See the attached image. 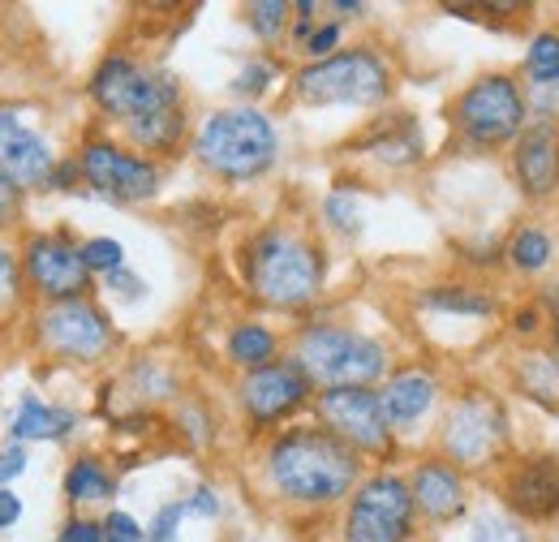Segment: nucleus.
<instances>
[{
  "mask_svg": "<svg viewBox=\"0 0 559 542\" xmlns=\"http://www.w3.org/2000/svg\"><path fill=\"white\" fill-rule=\"evenodd\" d=\"M259 474L272 499L293 512L345 508L353 486L366 478V461L319 422L280 426L259 452Z\"/></svg>",
  "mask_w": 559,
  "mask_h": 542,
  "instance_id": "1",
  "label": "nucleus"
},
{
  "mask_svg": "<svg viewBox=\"0 0 559 542\" xmlns=\"http://www.w3.org/2000/svg\"><path fill=\"white\" fill-rule=\"evenodd\" d=\"M241 280L259 306L297 315L323 297L328 250L293 224H263L241 246Z\"/></svg>",
  "mask_w": 559,
  "mask_h": 542,
  "instance_id": "2",
  "label": "nucleus"
},
{
  "mask_svg": "<svg viewBox=\"0 0 559 542\" xmlns=\"http://www.w3.org/2000/svg\"><path fill=\"white\" fill-rule=\"evenodd\" d=\"M194 160H199L203 173H211L224 186L259 181L276 168L280 160L276 121L254 104L215 108L194 134Z\"/></svg>",
  "mask_w": 559,
  "mask_h": 542,
  "instance_id": "3",
  "label": "nucleus"
},
{
  "mask_svg": "<svg viewBox=\"0 0 559 542\" xmlns=\"http://www.w3.org/2000/svg\"><path fill=\"white\" fill-rule=\"evenodd\" d=\"M435 452L452 461L461 474H490L508 466L512 452V413L508 401L490 388H465L456 392L435 431Z\"/></svg>",
  "mask_w": 559,
  "mask_h": 542,
  "instance_id": "4",
  "label": "nucleus"
},
{
  "mask_svg": "<svg viewBox=\"0 0 559 542\" xmlns=\"http://www.w3.org/2000/svg\"><path fill=\"white\" fill-rule=\"evenodd\" d=\"M293 362L323 388H379L392 375L388 344L349 323H306L293 337Z\"/></svg>",
  "mask_w": 559,
  "mask_h": 542,
  "instance_id": "5",
  "label": "nucleus"
},
{
  "mask_svg": "<svg viewBox=\"0 0 559 542\" xmlns=\"http://www.w3.org/2000/svg\"><path fill=\"white\" fill-rule=\"evenodd\" d=\"M448 121L461 146L469 151H508L530 126V95L521 86V73L512 69L478 73L448 104Z\"/></svg>",
  "mask_w": 559,
  "mask_h": 542,
  "instance_id": "6",
  "label": "nucleus"
},
{
  "mask_svg": "<svg viewBox=\"0 0 559 542\" xmlns=\"http://www.w3.org/2000/svg\"><path fill=\"white\" fill-rule=\"evenodd\" d=\"M396 91V73L388 66V57L370 44L341 48L323 61H306L293 73V99L310 104V108H379L388 104Z\"/></svg>",
  "mask_w": 559,
  "mask_h": 542,
  "instance_id": "7",
  "label": "nucleus"
},
{
  "mask_svg": "<svg viewBox=\"0 0 559 542\" xmlns=\"http://www.w3.org/2000/svg\"><path fill=\"white\" fill-rule=\"evenodd\" d=\"M86 95L91 104L112 117V121H139L151 113H168V108H186L181 99V82L159 66H142L126 52H108L86 78Z\"/></svg>",
  "mask_w": 559,
  "mask_h": 542,
  "instance_id": "8",
  "label": "nucleus"
},
{
  "mask_svg": "<svg viewBox=\"0 0 559 542\" xmlns=\"http://www.w3.org/2000/svg\"><path fill=\"white\" fill-rule=\"evenodd\" d=\"M418 526L409 482L392 470L366 474L341 508V542H414Z\"/></svg>",
  "mask_w": 559,
  "mask_h": 542,
  "instance_id": "9",
  "label": "nucleus"
},
{
  "mask_svg": "<svg viewBox=\"0 0 559 542\" xmlns=\"http://www.w3.org/2000/svg\"><path fill=\"white\" fill-rule=\"evenodd\" d=\"M35 344L57 362L95 366L117 349V328L95 297H78V302L44 306L35 315Z\"/></svg>",
  "mask_w": 559,
  "mask_h": 542,
  "instance_id": "10",
  "label": "nucleus"
},
{
  "mask_svg": "<svg viewBox=\"0 0 559 542\" xmlns=\"http://www.w3.org/2000/svg\"><path fill=\"white\" fill-rule=\"evenodd\" d=\"M314 392L319 388L293 362V353H280L276 362H267L259 370H246L237 379V388H233L237 409H241V417H246V426L254 435H267V431L276 435L284 422H293L301 409L314 405Z\"/></svg>",
  "mask_w": 559,
  "mask_h": 542,
  "instance_id": "11",
  "label": "nucleus"
},
{
  "mask_svg": "<svg viewBox=\"0 0 559 542\" xmlns=\"http://www.w3.org/2000/svg\"><path fill=\"white\" fill-rule=\"evenodd\" d=\"M78 168H82V186L95 190L99 199L121 207L151 203L164 186V168L159 160H146L134 146L117 142V138H91L78 146Z\"/></svg>",
  "mask_w": 559,
  "mask_h": 542,
  "instance_id": "12",
  "label": "nucleus"
},
{
  "mask_svg": "<svg viewBox=\"0 0 559 542\" xmlns=\"http://www.w3.org/2000/svg\"><path fill=\"white\" fill-rule=\"evenodd\" d=\"M314 417L323 431H332L341 444H349L361 461H392L396 457V431L388 426L379 388H323L314 392Z\"/></svg>",
  "mask_w": 559,
  "mask_h": 542,
  "instance_id": "13",
  "label": "nucleus"
},
{
  "mask_svg": "<svg viewBox=\"0 0 559 542\" xmlns=\"http://www.w3.org/2000/svg\"><path fill=\"white\" fill-rule=\"evenodd\" d=\"M17 259H22L26 288L44 306L78 302V297L95 293V275H91L86 259H82V246L73 241L70 233H31L26 246L17 250Z\"/></svg>",
  "mask_w": 559,
  "mask_h": 542,
  "instance_id": "14",
  "label": "nucleus"
},
{
  "mask_svg": "<svg viewBox=\"0 0 559 542\" xmlns=\"http://www.w3.org/2000/svg\"><path fill=\"white\" fill-rule=\"evenodd\" d=\"M499 504L512 521L530 530L559 526V457L556 452H521L499 470Z\"/></svg>",
  "mask_w": 559,
  "mask_h": 542,
  "instance_id": "15",
  "label": "nucleus"
},
{
  "mask_svg": "<svg viewBox=\"0 0 559 542\" xmlns=\"http://www.w3.org/2000/svg\"><path fill=\"white\" fill-rule=\"evenodd\" d=\"M512 186L530 207L559 203V121H530L525 134L508 146Z\"/></svg>",
  "mask_w": 559,
  "mask_h": 542,
  "instance_id": "16",
  "label": "nucleus"
},
{
  "mask_svg": "<svg viewBox=\"0 0 559 542\" xmlns=\"http://www.w3.org/2000/svg\"><path fill=\"white\" fill-rule=\"evenodd\" d=\"M405 482H409L421 526H452L469 512V478L461 474L452 461H443L439 452L418 457Z\"/></svg>",
  "mask_w": 559,
  "mask_h": 542,
  "instance_id": "17",
  "label": "nucleus"
},
{
  "mask_svg": "<svg viewBox=\"0 0 559 542\" xmlns=\"http://www.w3.org/2000/svg\"><path fill=\"white\" fill-rule=\"evenodd\" d=\"M52 168H57V151L48 134H39L22 113L0 108V173L26 195V190H48Z\"/></svg>",
  "mask_w": 559,
  "mask_h": 542,
  "instance_id": "18",
  "label": "nucleus"
},
{
  "mask_svg": "<svg viewBox=\"0 0 559 542\" xmlns=\"http://www.w3.org/2000/svg\"><path fill=\"white\" fill-rule=\"evenodd\" d=\"M443 401V379L435 366H392V375L379 384V405L396 435L414 431L426 413H435Z\"/></svg>",
  "mask_w": 559,
  "mask_h": 542,
  "instance_id": "19",
  "label": "nucleus"
},
{
  "mask_svg": "<svg viewBox=\"0 0 559 542\" xmlns=\"http://www.w3.org/2000/svg\"><path fill=\"white\" fill-rule=\"evenodd\" d=\"M508 388L525 405L559 413V353L547 344H521L508 362Z\"/></svg>",
  "mask_w": 559,
  "mask_h": 542,
  "instance_id": "20",
  "label": "nucleus"
},
{
  "mask_svg": "<svg viewBox=\"0 0 559 542\" xmlns=\"http://www.w3.org/2000/svg\"><path fill=\"white\" fill-rule=\"evenodd\" d=\"M559 259V233L547 224V220H521L508 241H503V263L525 275V280H538L556 268Z\"/></svg>",
  "mask_w": 559,
  "mask_h": 542,
  "instance_id": "21",
  "label": "nucleus"
},
{
  "mask_svg": "<svg viewBox=\"0 0 559 542\" xmlns=\"http://www.w3.org/2000/svg\"><path fill=\"white\" fill-rule=\"evenodd\" d=\"M78 422H82V417H78L73 409L52 405V401L26 392L17 413H13V422H9V439H13V444H35V439L61 444V439H70L73 431H78Z\"/></svg>",
  "mask_w": 559,
  "mask_h": 542,
  "instance_id": "22",
  "label": "nucleus"
},
{
  "mask_svg": "<svg viewBox=\"0 0 559 542\" xmlns=\"http://www.w3.org/2000/svg\"><path fill=\"white\" fill-rule=\"evenodd\" d=\"M366 155L388 168H418L426 160V138L414 117H388L366 134Z\"/></svg>",
  "mask_w": 559,
  "mask_h": 542,
  "instance_id": "23",
  "label": "nucleus"
},
{
  "mask_svg": "<svg viewBox=\"0 0 559 542\" xmlns=\"http://www.w3.org/2000/svg\"><path fill=\"white\" fill-rule=\"evenodd\" d=\"M418 306L430 315L469 319V323H487L499 315V297L483 284H430L418 293Z\"/></svg>",
  "mask_w": 559,
  "mask_h": 542,
  "instance_id": "24",
  "label": "nucleus"
},
{
  "mask_svg": "<svg viewBox=\"0 0 559 542\" xmlns=\"http://www.w3.org/2000/svg\"><path fill=\"white\" fill-rule=\"evenodd\" d=\"M121 134H126V146H134L139 155L155 160V155L181 151V142L190 134V121H186V108H168V113H151V117H139V121H126Z\"/></svg>",
  "mask_w": 559,
  "mask_h": 542,
  "instance_id": "25",
  "label": "nucleus"
},
{
  "mask_svg": "<svg viewBox=\"0 0 559 542\" xmlns=\"http://www.w3.org/2000/svg\"><path fill=\"white\" fill-rule=\"evenodd\" d=\"M224 357H228V366L233 370H259V366H267V362H276L280 357V337L276 328H267L263 319H237L233 328H228V337H224Z\"/></svg>",
  "mask_w": 559,
  "mask_h": 542,
  "instance_id": "26",
  "label": "nucleus"
},
{
  "mask_svg": "<svg viewBox=\"0 0 559 542\" xmlns=\"http://www.w3.org/2000/svg\"><path fill=\"white\" fill-rule=\"evenodd\" d=\"M112 495H117V474L99 457H78L66 470V499H70L73 508L108 504Z\"/></svg>",
  "mask_w": 559,
  "mask_h": 542,
  "instance_id": "27",
  "label": "nucleus"
},
{
  "mask_svg": "<svg viewBox=\"0 0 559 542\" xmlns=\"http://www.w3.org/2000/svg\"><path fill=\"white\" fill-rule=\"evenodd\" d=\"M521 78L530 82L525 91H559V26H543L530 35Z\"/></svg>",
  "mask_w": 559,
  "mask_h": 542,
  "instance_id": "28",
  "label": "nucleus"
},
{
  "mask_svg": "<svg viewBox=\"0 0 559 542\" xmlns=\"http://www.w3.org/2000/svg\"><path fill=\"white\" fill-rule=\"evenodd\" d=\"M126 384H130V392H134L139 401H155V405L177 401V375H173L159 357H139V362H130Z\"/></svg>",
  "mask_w": 559,
  "mask_h": 542,
  "instance_id": "29",
  "label": "nucleus"
},
{
  "mask_svg": "<svg viewBox=\"0 0 559 542\" xmlns=\"http://www.w3.org/2000/svg\"><path fill=\"white\" fill-rule=\"evenodd\" d=\"M173 426L186 435L190 448H207L211 439H215V417H211V409L203 397H181V401L173 405Z\"/></svg>",
  "mask_w": 559,
  "mask_h": 542,
  "instance_id": "30",
  "label": "nucleus"
},
{
  "mask_svg": "<svg viewBox=\"0 0 559 542\" xmlns=\"http://www.w3.org/2000/svg\"><path fill=\"white\" fill-rule=\"evenodd\" d=\"M246 26L254 31L259 44H276L293 26V4L288 0H254V4H246Z\"/></svg>",
  "mask_w": 559,
  "mask_h": 542,
  "instance_id": "31",
  "label": "nucleus"
},
{
  "mask_svg": "<svg viewBox=\"0 0 559 542\" xmlns=\"http://www.w3.org/2000/svg\"><path fill=\"white\" fill-rule=\"evenodd\" d=\"M323 224H328L332 233H341V237H357V233H361V224H366L357 190H349V186L328 190V199H323Z\"/></svg>",
  "mask_w": 559,
  "mask_h": 542,
  "instance_id": "32",
  "label": "nucleus"
},
{
  "mask_svg": "<svg viewBox=\"0 0 559 542\" xmlns=\"http://www.w3.org/2000/svg\"><path fill=\"white\" fill-rule=\"evenodd\" d=\"M469 542H538V534L530 526L512 521L508 512H483V517H474Z\"/></svg>",
  "mask_w": 559,
  "mask_h": 542,
  "instance_id": "33",
  "label": "nucleus"
},
{
  "mask_svg": "<svg viewBox=\"0 0 559 542\" xmlns=\"http://www.w3.org/2000/svg\"><path fill=\"white\" fill-rule=\"evenodd\" d=\"M276 78H280V66L272 57H250L246 66L237 69V78H233V95H241V99H263Z\"/></svg>",
  "mask_w": 559,
  "mask_h": 542,
  "instance_id": "34",
  "label": "nucleus"
},
{
  "mask_svg": "<svg viewBox=\"0 0 559 542\" xmlns=\"http://www.w3.org/2000/svg\"><path fill=\"white\" fill-rule=\"evenodd\" d=\"M26 297V280H22V259L13 246L0 241V319L17 310V302Z\"/></svg>",
  "mask_w": 559,
  "mask_h": 542,
  "instance_id": "35",
  "label": "nucleus"
},
{
  "mask_svg": "<svg viewBox=\"0 0 559 542\" xmlns=\"http://www.w3.org/2000/svg\"><path fill=\"white\" fill-rule=\"evenodd\" d=\"M82 259L91 275H112V271L126 268V246L117 237H86L82 241Z\"/></svg>",
  "mask_w": 559,
  "mask_h": 542,
  "instance_id": "36",
  "label": "nucleus"
},
{
  "mask_svg": "<svg viewBox=\"0 0 559 542\" xmlns=\"http://www.w3.org/2000/svg\"><path fill=\"white\" fill-rule=\"evenodd\" d=\"M547 310L538 306V302H525V306H516L512 310V337L521 340V344H543L547 337Z\"/></svg>",
  "mask_w": 559,
  "mask_h": 542,
  "instance_id": "37",
  "label": "nucleus"
},
{
  "mask_svg": "<svg viewBox=\"0 0 559 542\" xmlns=\"http://www.w3.org/2000/svg\"><path fill=\"white\" fill-rule=\"evenodd\" d=\"M341 39H345V22H319L314 31H310V39L301 44V52L310 57V61H323V57H332V52H341Z\"/></svg>",
  "mask_w": 559,
  "mask_h": 542,
  "instance_id": "38",
  "label": "nucleus"
},
{
  "mask_svg": "<svg viewBox=\"0 0 559 542\" xmlns=\"http://www.w3.org/2000/svg\"><path fill=\"white\" fill-rule=\"evenodd\" d=\"M181 521H186V499L164 504V508L151 517V526H146V542H177Z\"/></svg>",
  "mask_w": 559,
  "mask_h": 542,
  "instance_id": "39",
  "label": "nucleus"
},
{
  "mask_svg": "<svg viewBox=\"0 0 559 542\" xmlns=\"http://www.w3.org/2000/svg\"><path fill=\"white\" fill-rule=\"evenodd\" d=\"M99 530H104L108 542H146V530H142L130 512H121V508H108L99 517Z\"/></svg>",
  "mask_w": 559,
  "mask_h": 542,
  "instance_id": "40",
  "label": "nucleus"
},
{
  "mask_svg": "<svg viewBox=\"0 0 559 542\" xmlns=\"http://www.w3.org/2000/svg\"><path fill=\"white\" fill-rule=\"evenodd\" d=\"M57 542H108V539H104V530H99L95 517H82V512H78V517H70V521L61 526V539Z\"/></svg>",
  "mask_w": 559,
  "mask_h": 542,
  "instance_id": "41",
  "label": "nucleus"
},
{
  "mask_svg": "<svg viewBox=\"0 0 559 542\" xmlns=\"http://www.w3.org/2000/svg\"><path fill=\"white\" fill-rule=\"evenodd\" d=\"M219 495H215V486H207V482H199L194 491H190V499H186V512H194V517H219Z\"/></svg>",
  "mask_w": 559,
  "mask_h": 542,
  "instance_id": "42",
  "label": "nucleus"
},
{
  "mask_svg": "<svg viewBox=\"0 0 559 542\" xmlns=\"http://www.w3.org/2000/svg\"><path fill=\"white\" fill-rule=\"evenodd\" d=\"M22 474H26V448L9 439V444L0 448V486H9L13 478H22Z\"/></svg>",
  "mask_w": 559,
  "mask_h": 542,
  "instance_id": "43",
  "label": "nucleus"
},
{
  "mask_svg": "<svg viewBox=\"0 0 559 542\" xmlns=\"http://www.w3.org/2000/svg\"><path fill=\"white\" fill-rule=\"evenodd\" d=\"M17 215H22V190L0 173V233L9 224H17Z\"/></svg>",
  "mask_w": 559,
  "mask_h": 542,
  "instance_id": "44",
  "label": "nucleus"
},
{
  "mask_svg": "<svg viewBox=\"0 0 559 542\" xmlns=\"http://www.w3.org/2000/svg\"><path fill=\"white\" fill-rule=\"evenodd\" d=\"M48 190H82V168H78V160H57V168H52V177H48Z\"/></svg>",
  "mask_w": 559,
  "mask_h": 542,
  "instance_id": "45",
  "label": "nucleus"
},
{
  "mask_svg": "<svg viewBox=\"0 0 559 542\" xmlns=\"http://www.w3.org/2000/svg\"><path fill=\"white\" fill-rule=\"evenodd\" d=\"M104 280H108V288H112V293H121L126 302H139L142 293H146V284H142V280L130 268L112 271V275H104Z\"/></svg>",
  "mask_w": 559,
  "mask_h": 542,
  "instance_id": "46",
  "label": "nucleus"
},
{
  "mask_svg": "<svg viewBox=\"0 0 559 542\" xmlns=\"http://www.w3.org/2000/svg\"><path fill=\"white\" fill-rule=\"evenodd\" d=\"M22 521V499L13 486H0V530H13Z\"/></svg>",
  "mask_w": 559,
  "mask_h": 542,
  "instance_id": "47",
  "label": "nucleus"
},
{
  "mask_svg": "<svg viewBox=\"0 0 559 542\" xmlns=\"http://www.w3.org/2000/svg\"><path fill=\"white\" fill-rule=\"evenodd\" d=\"M328 9H332V13H357V17L366 13V4H361V0H332Z\"/></svg>",
  "mask_w": 559,
  "mask_h": 542,
  "instance_id": "48",
  "label": "nucleus"
},
{
  "mask_svg": "<svg viewBox=\"0 0 559 542\" xmlns=\"http://www.w3.org/2000/svg\"><path fill=\"white\" fill-rule=\"evenodd\" d=\"M547 349H556V353H559V319H551V323H547Z\"/></svg>",
  "mask_w": 559,
  "mask_h": 542,
  "instance_id": "49",
  "label": "nucleus"
},
{
  "mask_svg": "<svg viewBox=\"0 0 559 542\" xmlns=\"http://www.w3.org/2000/svg\"><path fill=\"white\" fill-rule=\"evenodd\" d=\"M556 220H559V203H556Z\"/></svg>",
  "mask_w": 559,
  "mask_h": 542,
  "instance_id": "50",
  "label": "nucleus"
}]
</instances>
